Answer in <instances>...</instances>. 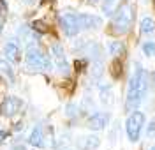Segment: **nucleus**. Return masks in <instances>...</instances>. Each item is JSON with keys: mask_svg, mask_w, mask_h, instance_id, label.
<instances>
[{"mask_svg": "<svg viewBox=\"0 0 155 150\" xmlns=\"http://www.w3.org/2000/svg\"><path fill=\"white\" fill-rule=\"evenodd\" d=\"M28 143L32 147H37V148L44 147V132H42L41 125H35L32 129V132H30V136H28Z\"/></svg>", "mask_w": 155, "mask_h": 150, "instance_id": "nucleus-12", "label": "nucleus"}, {"mask_svg": "<svg viewBox=\"0 0 155 150\" xmlns=\"http://www.w3.org/2000/svg\"><path fill=\"white\" fill-rule=\"evenodd\" d=\"M0 74H4L5 78L14 81V71H12V67H11V64L7 60H0Z\"/></svg>", "mask_w": 155, "mask_h": 150, "instance_id": "nucleus-16", "label": "nucleus"}, {"mask_svg": "<svg viewBox=\"0 0 155 150\" xmlns=\"http://www.w3.org/2000/svg\"><path fill=\"white\" fill-rule=\"evenodd\" d=\"M25 62H27L28 69L49 71L51 69V62H53V60L49 58L37 44H28L27 50H25Z\"/></svg>", "mask_w": 155, "mask_h": 150, "instance_id": "nucleus-2", "label": "nucleus"}, {"mask_svg": "<svg viewBox=\"0 0 155 150\" xmlns=\"http://www.w3.org/2000/svg\"><path fill=\"white\" fill-rule=\"evenodd\" d=\"M101 97H102V102L107 104V102H111V97H113V94H111V87H101Z\"/></svg>", "mask_w": 155, "mask_h": 150, "instance_id": "nucleus-18", "label": "nucleus"}, {"mask_svg": "<svg viewBox=\"0 0 155 150\" xmlns=\"http://www.w3.org/2000/svg\"><path fill=\"white\" fill-rule=\"evenodd\" d=\"M150 150H155V145H153V147H150Z\"/></svg>", "mask_w": 155, "mask_h": 150, "instance_id": "nucleus-22", "label": "nucleus"}, {"mask_svg": "<svg viewBox=\"0 0 155 150\" xmlns=\"http://www.w3.org/2000/svg\"><path fill=\"white\" fill-rule=\"evenodd\" d=\"M78 23L81 30H90V28H99L102 25V20L95 14H78Z\"/></svg>", "mask_w": 155, "mask_h": 150, "instance_id": "nucleus-8", "label": "nucleus"}, {"mask_svg": "<svg viewBox=\"0 0 155 150\" xmlns=\"http://www.w3.org/2000/svg\"><path fill=\"white\" fill-rule=\"evenodd\" d=\"M107 50H109V55H113V57H122L125 53V46L120 41H111L107 44Z\"/></svg>", "mask_w": 155, "mask_h": 150, "instance_id": "nucleus-14", "label": "nucleus"}, {"mask_svg": "<svg viewBox=\"0 0 155 150\" xmlns=\"http://www.w3.org/2000/svg\"><path fill=\"white\" fill-rule=\"evenodd\" d=\"M76 145L79 150H95L101 145V140L97 136H94V134H88V136H81Z\"/></svg>", "mask_w": 155, "mask_h": 150, "instance_id": "nucleus-10", "label": "nucleus"}, {"mask_svg": "<svg viewBox=\"0 0 155 150\" xmlns=\"http://www.w3.org/2000/svg\"><path fill=\"white\" fill-rule=\"evenodd\" d=\"M58 25L67 37H74L79 34V23H78V12H62L58 16Z\"/></svg>", "mask_w": 155, "mask_h": 150, "instance_id": "nucleus-5", "label": "nucleus"}, {"mask_svg": "<svg viewBox=\"0 0 155 150\" xmlns=\"http://www.w3.org/2000/svg\"><path fill=\"white\" fill-rule=\"evenodd\" d=\"M21 108H23V101H21V99H18V97H7V99L2 102L0 111H2L5 117H11V115L18 113Z\"/></svg>", "mask_w": 155, "mask_h": 150, "instance_id": "nucleus-9", "label": "nucleus"}, {"mask_svg": "<svg viewBox=\"0 0 155 150\" xmlns=\"http://www.w3.org/2000/svg\"><path fill=\"white\" fill-rule=\"evenodd\" d=\"M51 60H53V64L57 65V69L60 71V72H67V71H69L65 50H64V46H62V44L55 42V44L51 46Z\"/></svg>", "mask_w": 155, "mask_h": 150, "instance_id": "nucleus-6", "label": "nucleus"}, {"mask_svg": "<svg viewBox=\"0 0 155 150\" xmlns=\"http://www.w3.org/2000/svg\"><path fill=\"white\" fill-rule=\"evenodd\" d=\"M106 4H104V11H106V14H111V7H113V4H115L116 0H104Z\"/></svg>", "mask_w": 155, "mask_h": 150, "instance_id": "nucleus-19", "label": "nucleus"}, {"mask_svg": "<svg viewBox=\"0 0 155 150\" xmlns=\"http://www.w3.org/2000/svg\"><path fill=\"white\" fill-rule=\"evenodd\" d=\"M109 122V113L106 111H97L94 115H90V118L87 122V127L92 131H102Z\"/></svg>", "mask_w": 155, "mask_h": 150, "instance_id": "nucleus-7", "label": "nucleus"}, {"mask_svg": "<svg viewBox=\"0 0 155 150\" xmlns=\"http://www.w3.org/2000/svg\"><path fill=\"white\" fill-rule=\"evenodd\" d=\"M83 53L85 55H90V57H95V58H101V55H102V50H101V46L94 42V41H88L87 44L83 46Z\"/></svg>", "mask_w": 155, "mask_h": 150, "instance_id": "nucleus-13", "label": "nucleus"}, {"mask_svg": "<svg viewBox=\"0 0 155 150\" xmlns=\"http://www.w3.org/2000/svg\"><path fill=\"white\" fill-rule=\"evenodd\" d=\"M4 55H5V58L11 60V62H18L19 55H21V50H19L18 42H14V41L5 42V44H4Z\"/></svg>", "mask_w": 155, "mask_h": 150, "instance_id": "nucleus-11", "label": "nucleus"}, {"mask_svg": "<svg viewBox=\"0 0 155 150\" xmlns=\"http://www.w3.org/2000/svg\"><path fill=\"white\" fill-rule=\"evenodd\" d=\"M153 30H155V21H153V18L145 16V18L141 20V34L148 35V34H152Z\"/></svg>", "mask_w": 155, "mask_h": 150, "instance_id": "nucleus-15", "label": "nucleus"}, {"mask_svg": "<svg viewBox=\"0 0 155 150\" xmlns=\"http://www.w3.org/2000/svg\"><path fill=\"white\" fill-rule=\"evenodd\" d=\"M21 2H23V4H27V5H32L35 0H21Z\"/></svg>", "mask_w": 155, "mask_h": 150, "instance_id": "nucleus-21", "label": "nucleus"}, {"mask_svg": "<svg viewBox=\"0 0 155 150\" xmlns=\"http://www.w3.org/2000/svg\"><path fill=\"white\" fill-rule=\"evenodd\" d=\"M143 53L146 57H155V42L153 41H146L143 44Z\"/></svg>", "mask_w": 155, "mask_h": 150, "instance_id": "nucleus-17", "label": "nucleus"}, {"mask_svg": "<svg viewBox=\"0 0 155 150\" xmlns=\"http://www.w3.org/2000/svg\"><path fill=\"white\" fill-rule=\"evenodd\" d=\"M132 20H134V9L130 4H124L122 7L113 16V30L116 34H127L130 27H132Z\"/></svg>", "mask_w": 155, "mask_h": 150, "instance_id": "nucleus-3", "label": "nucleus"}, {"mask_svg": "<svg viewBox=\"0 0 155 150\" xmlns=\"http://www.w3.org/2000/svg\"><path fill=\"white\" fill-rule=\"evenodd\" d=\"M148 85H150L148 72L143 69V65L139 62H136L134 72L129 80V88H127V101H125L127 111H134L143 102L146 92H148Z\"/></svg>", "mask_w": 155, "mask_h": 150, "instance_id": "nucleus-1", "label": "nucleus"}, {"mask_svg": "<svg viewBox=\"0 0 155 150\" xmlns=\"http://www.w3.org/2000/svg\"><path fill=\"white\" fill-rule=\"evenodd\" d=\"M4 140H5V132H4V131H0V143H2Z\"/></svg>", "mask_w": 155, "mask_h": 150, "instance_id": "nucleus-20", "label": "nucleus"}, {"mask_svg": "<svg viewBox=\"0 0 155 150\" xmlns=\"http://www.w3.org/2000/svg\"><path fill=\"white\" fill-rule=\"evenodd\" d=\"M0 30H2V27H0Z\"/></svg>", "mask_w": 155, "mask_h": 150, "instance_id": "nucleus-23", "label": "nucleus"}, {"mask_svg": "<svg viewBox=\"0 0 155 150\" xmlns=\"http://www.w3.org/2000/svg\"><path fill=\"white\" fill-rule=\"evenodd\" d=\"M143 125H145V113L134 110L129 115V118H127V122H125L127 136H129V140L132 141V143L139 140L141 131H143Z\"/></svg>", "mask_w": 155, "mask_h": 150, "instance_id": "nucleus-4", "label": "nucleus"}]
</instances>
